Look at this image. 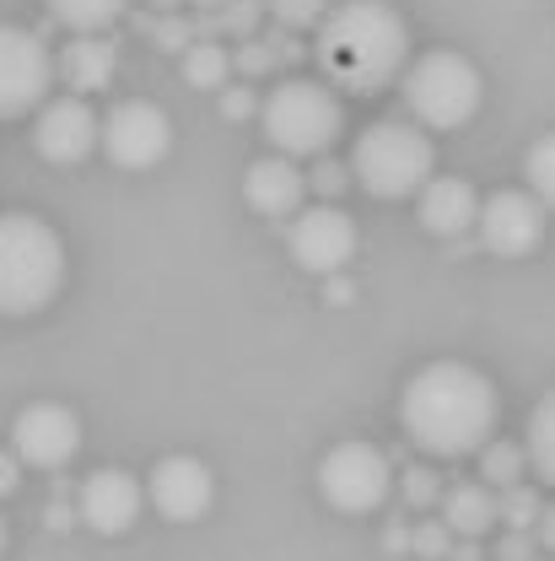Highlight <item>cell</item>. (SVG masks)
<instances>
[{
    "label": "cell",
    "instance_id": "1",
    "mask_svg": "<svg viewBox=\"0 0 555 561\" xmlns=\"http://www.w3.org/2000/svg\"><path fill=\"white\" fill-rule=\"evenodd\" d=\"M400 426L431 459H464L496 432V383L475 362H426L400 394Z\"/></svg>",
    "mask_w": 555,
    "mask_h": 561
},
{
    "label": "cell",
    "instance_id": "2",
    "mask_svg": "<svg viewBox=\"0 0 555 561\" xmlns=\"http://www.w3.org/2000/svg\"><path fill=\"white\" fill-rule=\"evenodd\" d=\"M313 60L335 92H383L411 66V22L389 0H340L319 16Z\"/></svg>",
    "mask_w": 555,
    "mask_h": 561
},
{
    "label": "cell",
    "instance_id": "3",
    "mask_svg": "<svg viewBox=\"0 0 555 561\" xmlns=\"http://www.w3.org/2000/svg\"><path fill=\"white\" fill-rule=\"evenodd\" d=\"M66 286V238L33 210H0V319L44 313Z\"/></svg>",
    "mask_w": 555,
    "mask_h": 561
},
{
    "label": "cell",
    "instance_id": "4",
    "mask_svg": "<svg viewBox=\"0 0 555 561\" xmlns=\"http://www.w3.org/2000/svg\"><path fill=\"white\" fill-rule=\"evenodd\" d=\"M346 168L372 201H411L437 173V146L416 119H378L356 136Z\"/></svg>",
    "mask_w": 555,
    "mask_h": 561
},
{
    "label": "cell",
    "instance_id": "5",
    "mask_svg": "<svg viewBox=\"0 0 555 561\" xmlns=\"http://www.w3.org/2000/svg\"><path fill=\"white\" fill-rule=\"evenodd\" d=\"M259 125H265V140L280 157H324L335 146V136L346 130V103L329 81L286 76L259 103Z\"/></svg>",
    "mask_w": 555,
    "mask_h": 561
},
{
    "label": "cell",
    "instance_id": "6",
    "mask_svg": "<svg viewBox=\"0 0 555 561\" xmlns=\"http://www.w3.org/2000/svg\"><path fill=\"white\" fill-rule=\"evenodd\" d=\"M400 81H405V103L420 130H464L486 103L481 66L459 49H426L405 66Z\"/></svg>",
    "mask_w": 555,
    "mask_h": 561
},
{
    "label": "cell",
    "instance_id": "7",
    "mask_svg": "<svg viewBox=\"0 0 555 561\" xmlns=\"http://www.w3.org/2000/svg\"><path fill=\"white\" fill-rule=\"evenodd\" d=\"M319 491H324V502L335 513H350V518L378 513L389 502V491H394V465H389L383 448L350 437V443H335L319 459Z\"/></svg>",
    "mask_w": 555,
    "mask_h": 561
},
{
    "label": "cell",
    "instance_id": "8",
    "mask_svg": "<svg viewBox=\"0 0 555 561\" xmlns=\"http://www.w3.org/2000/svg\"><path fill=\"white\" fill-rule=\"evenodd\" d=\"M97 146L114 168L146 173L173 151V119H167V108H157L146 98H125L97 119Z\"/></svg>",
    "mask_w": 555,
    "mask_h": 561
},
{
    "label": "cell",
    "instance_id": "9",
    "mask_svg": "<svg viewBox=\"0 0 555 561\" xmlns=\"http://www.w3.org/2000/svg\"><path fill=\"white\" fill-rule=\"evenodd\" d=\"M49 92H55V49L27 27L0 22V119L33 114Z\"/></svg>",
    "mask_w": 555,
    "mask_h": 561
},
{
    "label": "cell",
    "instance_id": "10",
    "mask_svg": "<svg viewBox=\"0 0 555 561\" xmlns=\"http://www.w3.org/2000/svg\"><path fill=\"white\" fill-rule=\"evenodd\" d=\"M356 243H361L356 221L335 201H319V206H302L286 216V249L313 276H340L356 260Z\"/></svg>",
    "mask_w": 555,
    "mask_h": 561
},
{
    "label": "cell",
    "instance_id": "11",
    "mask_svg": "<svg viewBox=\"0 0 555 561\" xmlns=\"http://www.w3.org/2000/svg\"><path fill=\"white\" fill-rule=\"evenodd\" d=\"M11 454L27 470H66L81 454V416L60 400H33L11 421Z\"/></svg>",
    "mask_w": 555,
    "mask_h": 561
},
{
    "label": "cell",
    "instance_id": "12",
    "mask_svg": "<svg viewBox=\"0 0 555 561\" xmlns=\"http://www.w3.org/2000/svg\"><path fill=\"white\" fill-rule=\"evenodd\" d=\"M475 232H481L486 254H496V260H523L545 238V206L529 190H496L475 210Z\"/></svg>",
    "mask_w": 555,
    "mask_h": 561
},
{
    "label": "cell",
    "instance_id": "13",
    "mask_svg": "<svg viewBox=\"0 0 555 561\" xmlns=\"http://www.w3.org/2000/svg\"><path fill=\"white\" fill-rule=\"evenodd\" d=\"M33 114H38L33 119V146H38L44 162L76 168V162H86L97 151V108L86 98L60 92V98H44Z\"/></svg>",
    "mask_w": 555,
    "mask_h": 561
},
{
    "label": "cell",
    "instance_id": "14",
    "mask_svg": "<svg viewBox=\"0 0 555 561\" xmlns=\"http://www.w3.org/2000/svg\"><path fill=\"white\" fill-rule=\"evenodd\" d=\"M146 502L167 524H200L216 507V476H210L206 459H195V454H167L146 476Z\"/></svg>",
    "mask_w": 555,
    "mask_h": 561
},
{
    "label": "cell",
    "instance_id": "15",
    "mask_svg": "<svg viewBox=\"0 0 555 561\" xmlns=\"http://www.w3.org/2000/svg\"><path fill=\"white\" fill-rule=\"evenodd\" d=\"M81 524L92 529V535H130L140 518V507H146V486H140L130 470H119V465H103V470H92L86 481H81Z\"/></svg>",
    "mask_w": 555,
    "mask_h": 561
},
{
    "label": "cell",
    "instance_id": "16",
    "mask_svg": "<svg viewBox=\"0 0 555 561\" xmlns=\"http://www.w3.org/2000/svg\"><path fill=\"white\" fill-rule=\"evenodd\" d=\"M243 201L259 210V216H276L286 221L291 210L308 206V173L297 168V157H254L248 168H243Z\"/></svg>",
    "mask_w": 555,
    "mask_h": 561
},
{
    "label": "cell",
    "instance_id": "17",
    "mask_svg": "<svg viewBox=\"0 0 555 561\" xmlns=\"http://www.w3.org/2000/svg\"><path fill=\"white\" fill-rule=\"evenodd\" d=\"M119 76V44L103 33H70L66 49L55 55V81H66L76 98L103 92Z\"/></svg>",
    "mask_w": 555,
    "mask_h": 561
},
{
    "label": "cell",
    "instance_id": "18",
    "mask_svg": "<svg viewBox=\"0 0 555 561\" xmlns=\"http://www.w3.org/2000/svg\"><path fill=\"white\" fill-rule=\"evenodd\" d=\"M416 195H420V227H426L431 238H464V232H475L481 195H475L470 179H437V173H431Z\"/></svg>",
    "mask_w": 555,
    "mask_h": 561
},
{
    "label": "cell",
    "instance_id": "19",
    "mask_svg": "<svg viewBox=\"0 0 555 561\" xmlns=\"http://www.w3.org/2000/svg\"><path fill=\"white\" fill-rule=\"evenodd\" d=\"M442 524L453 540H486L496 529V491L486 481H459V486H442Z\"/></svg>",
    "mask_w": 555,
    "mask_h": 561
},
{
    "label": "cell",
    "instance_id": "20",
    "mask_svg": "<svg viewBox=\"0 0 555 561\" xmlns=\"http://www.w3.org/2000/svg\"><path fill=\"white\" fill-rule=\"evenodd\" d=\"M184 60V81L189 87H200V92H221L227 87V76H232V49L221 44V38H195V44H184L178 49Z\"/></svg>",
    "mask_w": 555,
    "mask_h": 561
},
{
    "label": "cell",
    "instance_id": "21",
    "mask_svg": "<svg viewBox=\"0 0 555 561\" xmlns=\"http://www.w3.org/2000/svg\"><path fill=\"white\" fill-rule=\"evenodd\" d=\"M44 5L66 33H103L130 11V0H44Z\"/></svg>",
    "mask_w": 555,
    "mask_h": 561
},
{
    "label": "cell",
    "instance_id": "22",
    "mask_svg": "<svg viewBox=\"0 0 555 561\" xmlns=\"http://www.w3.org/2000/svg\"><path fill=\"white\" fill-rule=\"evenodd\" d=\"M523 459L534 465V476L555 486V389L534 405V416H529V443H523Z\"/></svg>",
    "mask_w": 555,
    "mask_h": 561
},
{
    "label": "cell",
    "instance_id": "23",
    "mask_svg": "<svg viewBox=\"0 0 555 561\" xmlns=\"http://www.w3.org/2000/svg\"><path fill=\"white\" fill-rule=\"evenodd\" d=\"M475 454H481V481H486L490 491L518 486V481H523V470H529L523 448H518V443H501V437H486Z\"/></svg>",
    "mask_w": 555,
    "mask_h": 561
},
{
    "label": "cell",
    "instance_id": "24",
    "mask_svg": "<svg viewBox=\"0 0 555 561\" xmlns=\"http://www.w3.org/2000/svg\"><path fill=\"white\" fill-rule=\"evenodd\" d=\"M523 179H529V195H534L545 210H555V130L529 146V157H523Z\"/></svg>",
    "mask_w": 555,
    "mask_h": 561
},
{
    "label": "cell",
    "instance_id": "25",
    "mask_svg": "<svg viewBox=\"0 0 555 561\" xmlns=\"http://www.w3.org/2000/svg\"><path fill=\"white\" fill-rule=\"evenodd\" d=\"M540 507H545V502H540V491L529 486V481L496 491V524H501V529H534Z\"/></svg>",
    "mask_w": 555,
    "mask_h": 561
},
{
    "label": "cell",
    "instance_id": "26",
    "mask_svg": "<svg viewBox=\"0 0 555 561\" xmlns=\"http://www.w3.org/2000/svg\"><path fill=\"white\" fill-rule=\"evenodd\" d=\"M280 55L270 38H259V33H248V38H238V49H232V70H243V76H265V70H276Z\"/></svg>",
    "mask_w": 555,
    "mask_h": 561
},
{
    "label": "cell",
    "instance_id": "27",
    "mask_svg": "<svg viewBox=\"0 0 555 561\" xmlns=\"http://www.w3.org/2000/svg\"><path fill=\"white\" fill-rule=\"evenodd\" d=\"M329 5H335V0H265V11L276 16L286 33H291V27H319V16H324Z\"/></svg>",
    "mask_w": 555,
    "mask_h": 561
},
{
    "label": "cell",
    "instance_id": "28",
    "mask_svg": "<svg viewBox=\"0 0 555 561\" xmlns=\"http://www.w3.org/2000/svg\"><path fill=\"white\" fill-rule=\"evenodd\" d=\"M346 184H350V168L335 162V157H319V168L308 173V195H319V201H340Z\"/></svg>",
    "mask_w": 555,
    "mask_h": 561
},
{
    "label": "cell",
    "instance_id": "29",
    "mask_svg": "<svg viewBox=\"0 0 555 561\" xmlns=\"http://www.w3.org/2000/svg\"><path fill=\"white\" fill-rule=\"evenodd\" d=\"M400 486H405V502H411V507H431V502L442 496V476H437L431 465H411V470L400 476Z\"/></svg>",
    "mask_w": 555,
    "mask_h": 561
},
{
    "label": "cell",
    "instance_id": "30",
    "mask_svg": "<svg viewBox=\"0 0 555 561\" xmlns=\"http://www.w3.org/2000/svg\"><path fill=\"white\" fill-rule=\"evenodd\" d=\"M151 38L167 44V49H184V44H195V16H184V11H162V16L151 22Z\"/></svg>",
    "mask_w": 555,
    "mask_h": 561
},
{
    "label": "cell",
    "instance_id": "31",
    "mask_svg": "<svg viewBox=\"0 0 555 561\" xmlns=\"http://www.w3.org/2000/svg\"><path fill=\"white\" fill-rule=\"evenodd\" d=\"M448 546H453L448 524H416V529H411V551L426 557V561H442L448 557Z\"/></svg>",
    "mask_w": 555,
    "mask_h": 561
},
{
    "label": "cell",
    "instance_id": "32",
    "mask_svg": "<svg viewBox=\"0 0 555 561\" xmlns=\"http://www.w3.org/2000/svg\"><path fill=\"white\" fill-rule=\"evenodd\" d=\"M540 557V546H534V535L529 529H501V540H496V561H534Z\"/></svg>",
    "mask_w": 555,
    "mask_h": 561
},
{
    "label": "cell",
    "instance_id": "33",
    "mask_svg": "<svg viewBox=\"0 0 555 561\" xmlns=\"http://www.w3.org/2000/svg\"><path fill=\"white\" fill-rule=\"evenodd\" d=\"M254 108H259V103H254L248 87H227V92H221V114H227V119H248Z\"/></svg>",
    "mask_w": 555,
    "mask_h": 561
},
{
    "label": "cell",
    "instance_id": "34",
    "mask_svg": "<svg viewBox=\"0 0 555 561\" xmlns=\"http://www.w3.org/2000/svg\"><path fill=\"white\" fill-rule=\"evenodd\" d=\"M529 535H534V546H540V551H551L555 557V502L551 507H540V518H534V529H529Z\"/></svg>",
    "mask_w": 555,
    "mask_h": 561
},
{
    "label": "cell",
    "instance_id": "35",
    "mask_svg": "<svg viewBox=\"0 0 555 561\" xmlns=\"http://www.w3.org/2000/svg\"><path fill=\"white\" fill-rule=\"evenodd\" d=\"M16 481H22V465H16V454H5V448H0V496H11Z\"/></svg>",
    "mask_w": 555,
    "mask_h": 561
},
{
    "label": "cell",
    "instance_id": "36",
    "mask_svg": "<svg viewBox=\"0 0 555 561\" xmlns=\"http://www.w3.org/2000/svg\"><path fill=\"white\" fill-rule=\"evenodd\" d=\"M448 557L453 561H481V540H453V546H448Z\"/></svg>",
    "mask_w": 555,
    "mask_h": 561
},
{
    "label": "cell",
    "instance_id": "37",
    "mask_svg": "<svg viewBox=\"0 0 555 561\" xmlns=\"http://www.w3.org/2000/svg\"><path fill=\"white\" fill-rule=\"evenodd\" d=\"M157 11H184V0H151Z\"/></svg>",
    "mask_w": 555,
    "mask_h": 561
},
{
    "label": "cell",
    "instance_id": "38",
    "mask_svg": "<svg viewBox=\"0 0 555 561\" xmlns=\"http://www.w3.org/2000/svg\"><path fill=\"white\" fill-rule=\"evenodd\" d=\"M184 5H195V11H216L221 0H184Z\"/></svg>",
    "mask_w": 555,
    "mask_h": 561
},
{
    "label": "cell",
    "instance_id": "39",
    "mask_svg": "<svg viewBox=\"0 0 555 561\" xmlns=\"http://www.w3.org/2000/svg\"><path fill=\"white\" fill-rule=\"evenodd\" d=\"M0 557H5V518H0Z\"/></svg>",
    "mask_w": 555,
    "mask_h": 561
},
{
    "label": "cell",
    "instance_id": "40",
    "mask_svg": "<svg viewBox=\"0 0 555 561\" xmlns=\"http://www.w3.org/2000/svg\"><path fill=\"white\" fill-rule=\"evenodd\" d=\"M534 561H545V557H534Z\"/></svg>",
    "mask_w": 555,
    "mask_h": 561
}]
</instances>
